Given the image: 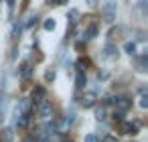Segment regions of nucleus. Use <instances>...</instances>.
I'll return each instance as SVG.
<instances>
[{"label": "nucleus", "mask_w": 148, "mask_h": 142, "mask_svg": "<svg viewBox=\"0 0 148 142\" xmlns=\"http://www.w3.org/2000/svg\"><path fill=\"white\" fill-rule=\"evenodd\" d=\"M83 35H85V41H89V39H93V37L97 35V25H95V23H91V25L87 27V31H85Z\"/></svg>", "instance_id": "nucleus-10"}, {"label": "nucleus", "mask_w": 148, "mask_h": 142, "mask_svg": "<svg viewBox=\"0 0 148 142\" xmlns=\"http://www.w3.org/2000/svg\"><path fill=\"white\" fill-rule=\"evenodd\" d=\"M18 75H21L23 79H29V77L33 75V63H31V61H23L21 67H18Z\"/></svg>", "instance_id": "nucleus-7"}, {"label": "nucleus", "mask_w": 148, "mask_h": 142, "mask_svg": "<svg viewBox=\"0 0 148 142\" xmlns=\"http://www.w3.org/2000/svg\"><path fill=\"white\" fill-rule=\"evenodd\" d=\"M41 102H45V89L43 87H35L33 89V95H31V106L37 108Z\"/></svg>", "instance_id": "nucleus-6"}, {"label": "nucleus", "mask_w": 148, "mask_h": 142, "mask_svg": "<svg viewBox=\"0 0 148 142\" xmlns=\"http://www.w3.org/2000/svg\"><path fill=\"white\" fill-rule=\"evenodd\" d=\"M55 4H67V0H55Z\"/></svg>", "instance_id": "nucleus-25"}, {"label": "nucleus", "mask_w": 148, "mask_h": 142, "mask_svg": "<svg viewBox=\"0 0 148 142\" xmlns=\"http://www.w3.org/2000/svg\"><path fill=\"white\" fill-rule=\"evenodd\" d=\"M12 10H14V0H8V12L12 14Z\"/></svg>", "instance_id": "nucleus-20"}, {"label": "nucleus", "mask_w": 148, "mask_h": 142, "mask_svg": "<svg viewBox=\"0 0 148 142\" xmlns=\"http://www.w3.org/2000/svg\"><path fill=\"white\" fill-rule=\"evenodd\" d=\"M140 106H142V108H148V95H146V93H142V97H140Z\"/></svg>", "instance_id": "nucleus-19"}, {"label": "nucleus", "mask_w": 148, "mask_h": 142, "mask_svg": "<svg viewBox=\"0 0 148 142\" xmlns=\"http://www.w3.org/2000/svg\"><path fill=\"white\" fill-rule=\"evenodd\" d=\"M45 79L49 81V83H53L55 81V69L51 67V69H47V73H45Z\"/></svg>", "instance_id": "nucleus-17"}, {"label": "nucleus", "mask_w": 148, "mask_h": 142, "mask_svg": "<svg viewBox=\"0 0 148 142\" xmlns=\"http://www.w3.org/2000/svg\"><path fill=\"white\" fill-rule=\"evenodd\" d=\"M112 120H114V122H118V124H122V122H124V112L114 110V112H112Z\"/></svg>", "instance_id": "nucleus-14"}, {"label": "nucleus", "mask_w": 148, "mask_h": 142, "mask_svg": "<svg viewBox=\"0 0 148 142\" xmlns=\"http://www.w3.org/2000/svg\"><path fill=\"white\" fill-rule=\"evenodd\" d=\"M43 29H45L47 33H53V31L57 29V21H55V19H47V21L43 23Z\"/></svg>", "instance_id": "nucleus-11"}, {"label": "nucleus", "mask_w": 148, "mask_h": 142, "mask_svg": "<svg viewBox=\"0 0 148 142\" xmlns=\"http://www.w3.org/2000/svg\"><path fill=\"white\" fill-rule=\"evenodd\" d=\"M77 16H79V12H77V10H71V12H69V25H71V27H75Z\"/></svg>", "instance_id": "nucleus-16"}, {"label": "nucleus", "mask_w": 148, "mask_h": 142, "mask_svg": "<svg viewBox=\"0 0 148 142\" xmlns=\"http://www.w3.org/2000/svg\"><path fill=\"white\" fill-rule=\"evenodd\" d=\"M116 12H118L116 0H106V4H103V8H101L103 21H106V23H114V21H116Z\"/></svg>", "instance_id": "nucleus-1"}, {"label": "nucleus", "mask_w": 148, "mask_h": 142, "mask_svg": "<svg viewBox=\"0 0 148 142\" xmlns=\"http://www.w3.org/2000/svg\"><path fill=\"white\" fill-rule=\"evenodd\" d=\"M85 83H87L85 71H77V75H75V89H77V91L85 89Z\"/></svg>", "instance_id": "nucleus-9"}, {"label": "nucleus", "mask_w": 148, "mask_h": 142, "mask_svg": "<svg viewBox=\"0 0 148 142\" xmlns=\"http://www.w3.org/2000/svg\"><path fill=\"white\" fill-rule=\"evenodd\" d=\"M118 47L114 45V43H108L106 47H103V53H101V57L106 59V61H116L118 59Z\"/></svg>", "instance_id": "nucleus-3"}, {"label": "nucleus", "mask_w": 148, "mask_h": 142, "mask_svg": "<svg viewBox=\"0 0 148 142\" xmlns=\"http://www.w3.org/2000/svg\"><path fill=\"white\" fill-rule=\"evenodd\" d=\"M112 104L116 106V110H118V112H124V114H126V110L132 106V99H130V97H126V95H120V97H116V99L112 97Z\"/></svg>", "instance_id": "nucleus-4"}, {"label": "nucleus", "mask_w": 148, "mask_h": 142, "mask_svg": "<svg viewBox=\"0 0 148 142\" xmlns=\"http://www.w3.org/2000/svg\"><path fill=\"white\" fill-rule=\"evenodd\" d=\"M103 142H116V138H114V136H108V138H106Z\"/></svg>", "instance_id": "nucleus-22"}, {"label": "nucleus", "mask_w": 148, "mask_h": 142, "mask_svg": "<svg viewBox=\"0 0 148 142\" xmlns=\"http://www.w3.org/2000/svg\"><path fill=\"white\" fill-rule=\"evenodd\" d=\"M59 142H73V140H71V138H67V136H63V138H61Z\"/></svg>", "instance_id": "nucleus-23"}, {"label": "nucleus", "mask_w": 148, "mask_h": 142, "mask_svg": "<svg viewBox=\"0 0 148 142\" xmlns=\"http://www.w3.org/2000/svg\"><path fill=\"white\" fill-rule=\"evenodd\" d=\"M87 4H89V6H95V4H97V0H87Z\"/></svg>", "instance_id": "nucleus-24"}, {"label": "nucleus", "mask_w": 148, "mask_h": 142, "mask_svg": "<svg viewBox=\"0 0 148 142\" xmlns=\"http://www.w3.org/2000/svg\"><path fill=\"white\" fill-rule=\"evenodd\" d=\"M136 63H138V71H146V55L138 57V59H136Z\"/></svg>", "instance_id": "nucleus-15"}, {"label": "nucleus", "mask_w": 148, "mask_h": 142, "mask_svg": "<svg viewBox=\"0 0 148 142\" xmlns=\"http://www.w3.org/2000/svg\"><path fill=\"white\" fill-rule=\"evenodd\" d=\"M95 120H97V122H103V120H106V106H99V108L95 110Z\"/></svg>", "instance_id": "nucleus-13"}, {"label": "nucleus", "mask_w": 148, "mask_h": 142, "mask_svg": "<svg viewBox=\"0 0 148 142\" xmlns=\"http://www.w3.org/2000/svg\"><path fill=\"white\" fill-rule=\"evenodd\" d=\"M95 99H97V93L95 91H83V95L79 97V104L83 108H91L95 104Z\"/></svg>", "instance_id": "nucleus-5"}, {"label": "nucleus", "mask_w": 148, "mask_h": 142, "mask_svg": "<svg viewBox=\"0 0 148 142\" xmlns=\"http://www.w3.org/2000/svg\"><path fill=\"white\" fill-rule=\"evenodd\" d=\"M35 110H37V114H39L43 120L53 118V106H51V102H47V99H45V102H41V104H39Z\"/></svg>", "instance_id": "nucleus-2"}, {"label": "nucleus", "mask_w": 148, "mask_h": 142, "mask_svg": "<svg viewBox=\"0 0 148 142\" xmlns=\"http://www.w3.org/2000/svg\"><path fill=\"white\" fill-rule=\"evenodd\" d=\"M23 142H35V138H33V136H31V138H25V140H23Z\"/></svg>", "instance_id": "nucleus-26"}, {"label": "nucleus", "mask_w": 148, "mask_h": 142, "mask_svg": "<svg viewBox=\"0 0 148 142\" xmlns=\"http://www.w3.org/2000/svg\"><path fill=\"white\" fill-rule=\"evenodd\" d=\"M33 25H37V16H31V21L27 23V27H33Z\"/></svg>", "instance_id": "nucleus-21"}, {"label": "nucleus", "mask_w": 148, "mask_h": 142, "mask_svg": "<svg viewBox=\"0 0 148 142\" xmlns=\"http://www.w3.org/2000/svg\"><path fill=\"white\" fill-rule=\"evenodd\" d=\"M85 142H99V136L97 134H87L85 136Z\"/></svg>", "instance_id": "nucleus-18"}, {"label": "nucleus", "mask_w": 148, "mask_h": 142, "mask_svg": "<svg viewBox=\"0 0 148 142\" xmlns=\"http://www.w3.org/2000/svg\"><path fill=\"white\" fill-rule=\"evenodd\" d=\"M136 49H138L136 41H128V43H126V53H128V55H136Z\"/></svg>", "instance_id": "nucleus-12"}, {"label": "nucleus", "mask_w": 148, "mask_h": 142, "mask_svg": "<svg viewBox=\"0 0 148 142\" xmlns=\"http://www.w3.org/2000/svg\"><path fill=\"white\" fill-rule=\"evenodd\" d=\"M120 132H122V134H138V124L122 122V124H120Z\"/></svg>", "instance_id": "nucleus-8"}]
</instances>
